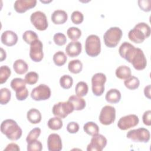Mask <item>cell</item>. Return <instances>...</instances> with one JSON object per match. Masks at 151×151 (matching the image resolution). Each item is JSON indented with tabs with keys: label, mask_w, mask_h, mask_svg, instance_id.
<instances>
[{
	"label": "cell",
	"mask_w": 151,
	"mask_h": 151,
	"mask_svg": "<svg viewBox=\"0 0 151 151\" xmlns=\"http://www.w3.org/2000/svg\"><path fill=\"white\" fill-rule=\"evenodd\" d=\"M119 53L121 57L131 63L137 70L145 69L147 65V60L143 51L136 48L128 42H123L119 47Z\"/></svg>",
	"instance_id": "obj_1"
},
{
	"label": "cell",
	"mask_w": 151,
	"mask_h": 151,
	"mask_svg": "<svg viewBox=\"0 0 151 151\" xmlns=\"http://www.w3.org/2000/svg\"><path fill=\"white\" fill-rule=\"evenodd\" d=\"M150 27L147 24L139 22L129 31L128 37L131 41L136 44H140L150 36Z\"/></svg>",
	"instance_id": "obj_2"
},
{
	"label": "cell",
	"mask_w": 151,
	"mask_h": 151,
	"mask_svg": "<svg viewBox=\"0 0 151 151\" xmlns=\"http://www.w3.org/2000/svg\"><path fill=\"white\" fill-rule=\"evenodd\" d=\"M1 131L2 134L11 140H17L21 138L22 130L17 123L12 119H6L1 124Z\"/></svg>",
	"instance_id": "obj_3"
},
{
	"label": "cell",
	"mask_w": 151,
	"mask_h": 151,
	"mask_svg": "<svg viewBox=\"0 0 151 151\" xmlns=\"http://www.w3.org/2000/svg\"><path fill=\"white\" fill-rule=\"evenodd\" d=\"M123 35L122 29L117 27H110L103 35L104 44L109 48L116 47L120 42Z\"/></svg>",
	"instance_id": "obj_4"
},
{
	"label": "cell",
	"mask_w": 151,
	"mask_h": 151,
	"mask_svg": "<svg viewBox=\"0 0 151 151\" xmlns=\"http://www.w3.org/2000/svg\"><path fill=\"white\" fill-rule=\"evenodd\" d=\"M86 54L91 57H97L101 52V42L100 38L96 35H88L85 41Z\"/></svg>",
	"instance_id": "obj_5"
},
{
	"label": "cell",
	"mask_w": 151,
	"mask_h": 151,
	"mask_svg": "<svg viewBox=\"0 0 151 151\" xmlns=\"http://www.w3.org/2000/svg\"><path fill=\"white\" fill-rule=\"evenodd\" d=\"M74 110L73 104L68 100L67 101H60L55 104L52 109V114L55 116L61 119L65 118L68 114Z\"/></svg>",
	"instance_id": "obj_6"
},
{
	"label": "cell",
	"mask_w": 151,
	"mask_h": 151,
	"mask_svg": "<svg viewBox=\"0 0 151 151\" xmlns=\"http://www.w3.org/2000/svg\"><path fill=\"white\" fill-rule=\"evenodd\" d=\"M106 80V75L102 73H97L93 76L91 78V87L94 95L100 96L103 94Z\"/></svg>",
	"instance_id": "obj_7"
},
{
	"label": "cell",
	"mask_w": 151,
	"mask_h": 151,
	"mask_svg": "<svg viewBox=\"0 0 151 151\" xmlns=\"http://www.w3.org/2000/svg\"><path fill=\"white\" fill-rule=\"evenodd\" d=\"M126 137L134 142L147 143L150 140V132L144 127L129 130L126 134Z\"/></svg>",
	"instance_id": "obj_8"
},
{
	"label": "cell",
	"mask_w": 151,
	"mask_h": 151,
	"mask_svg": "<svg viewBox=\"0 0 151 151\" xmlns=\"http://www.w3.org/2000/svg\"><path fill=\"white\" fill-rule=\"evenodd\" d=\"M99 121L103 125H110L112 124L116 119V109L111 106H104L99 115Z\"/></svg>",
	"instance_id": "obj_9"
},
{
	"label": "cell",
	"mask_w": 151,
	"mask_h": 151,
	"mask_svg": "<svg viewBox=\"0 0 151 151\" xmlns=\"http://www.w3.org/2000/svg\"><path fill=\"white\" fill-rule=\"evenodd\" d=\"M30 20L35 28L40 31L45 30L48 26L45 14L40 11L33 12L30 16Z\"/></svg>",
	"instance_id": "obj_10"
},
{
	"label": "cell",
	"mask_w": 151,
	"mask_h": 151,
	"mask_svg": "<svg viewBox=\"0 0 151 151\" xmlns=\"http://www.w3.org/2000/svg\"><path fill=\"white\" fill-rule=\"evenodd\" d=\"M30 95L34 100H46L51 96V90L47 85L41 84L32 89Z\"/></svg>",
	"instance_id": "obj_11"
},
{
	"label": "cell",
	"mask_w": 151,
	"mask_h": 151,
	"mask_svg": "<svg viewBox=\"0 0 151 151\" xmlns=\"http://www.w3.org/2000/svg\"><path fill=\"white\" fill-rule=\"evenodd\" d=\"M43 45L42 42L38 39L34 41L30 44L29 57L34 62H40L43 57Z\"/></svg>",
	"instance_id": "obj_12"
},
{
	"label": "cell",
	"mask_w": 151,
	"mask_h": 151,
	"mask_svg": "<svg viewBox=\"0 0 151 151\" xmlns=\"http://www.w3.org/2000/svg\"><path fill=\"white\" fill-rule=\"evenodd\" d=\"M139 119L136 114H129L122 117L118 121L117 127L122 130H126L138 124Z\"/></svg>",
	"instance_id": "obj_13"
},
{
	"label": "cell",
	"mask_w": 151,
	"mask_h": 151,
	"mask_svg": "<svg viewBox=\"0 0 151 151\" xmlns=\"http://www.w3.org/2000/svg\"><path fill=\"white\" fill-rule=\"evenodd\" d=\"M107 139L102 134H97L93 136L87 145V151H101L107 145Z\"/></svg>",
	"instance_id": "obj_14"
},
{
	"label": "cell",
	"mask_w": 151,
	"mask_h": 151,
	"mask_svg": "<svg viewBox=\"0 0 151 151\" xmlns=\"http://www.w3.org/2000/svg\"><path fill=\"white\" fill-rule=\"evenodd\" d=\"M36 0H17L14 4V8L18 13H24L27 10L36 6Z\"/></svg>",
	"instance_id": "obj_15"
},
{
	"label": "cell",
	"mask_w": 151,
	"mask_h": 151,
	"mask_svg": "<svg viewBox=\"0 0 151 151\" xmlns=\"http://www.w3.org/2000/svg\"><path fill=\"white\" fill-rule=\"evenodd\" d=\"M47 147L50 151H60L63 148L60 136L57 133L50 134L47 138Z\"/></svg>",
	"instance_id": "obj_16"
},
{
	"label": "cell",
	"mask_w": 151,
	"mask_h": 151,
	"mask_svg": "<svg viewBox=\"0 0 151 151\" xmlns=\"http://www.w3.org/2000/svg\"><path fill=\"white\" fill-rule=\"evenodd\" d=\"M1 40L3 44L11 47L15 45L18 41V35L17 34L11 30H6L2 32Z\"/></svg>",
	"instance_id": "obj_17"
},
{
	"label": "cell",
	"mask_w": 151,
	"mask_h": 151,
	"mask_svg": "<svg viewBox=\"0 0 151 151\" xmlns=\"http://www.w3.org/2000/svg\"><path fill=\"white\" fill-rule=\"evenodd\" d=\"M82 50V45L80 42L76 41L69 42L65 47V52L70 57H75L80 55Z\"/></svg>",
	"instance_id": "obj_18"
},
{
	"label": "cell",
	"mask_w": 151,
	"mask_h": 151,
	"mask_svg": "<svg viewBox=\"0 0 151 151\" xmlns=\"http://www.w3.org/2000/svg\"><path fill=\"white\" fill-rule=\"evenodd\" d=\"M68 18L67 13L61 9H57L54 11L51 16L52 22L55 24L60 25L65 23Z\"/></svg>",
	"instance_id": "obj_19"
},
{
	"label": "cell",
	"mask_w": 151,
	"mask_h": 151,
	"mask_svg": "<svg viewBox=\"0 0 151 151\" xmlns=\"http://www.w3.org/2000/svg\"><path fill=\"white\" fill-rule=\"evenodd\" d=\"M105 99L109 103H117L121 99V93L116 88H111L106 93Z\"/></svg>",
	"instance_id": "obj_20"
},
{
	"label": "cell",
	"mask_w": 151,
	"mask_h": 151,
	"mask_svg": "<svg viewBox=\"0 0 151 151\" xmlns=\"http://www.w3.org/2000/svg\"><path fill=\"white\" fill-rule=\"evenodd\" d=\"M68 101L71 102L75 110H82L86 107V101L81 97L77 95H72L69 97Z\"/></svg>",
	"instance_id": "obj_21"
},
{
	"label": "cell",
	"mask_w": 151,
	"mask_h": 151,
	"mask_svg": "<svg viewBox=\"0 0 151 151\" xmlns=\"http://www.w3.org/2000/svg\"><path fill=\"white\" fill-rule=\"evenodd\" d=\"M27 117L31 123L37 124L41 122L42 116L40 111L38 109L32 108L28 111Z\"/></svg>",
	"instance_id": "obj_22"
},
{
	"label": "cell",
	"mask_w": 151,
	"mask_h": 151,
	"mask_svg": "<svg viewBox=\"0 0 151 151\" xmlns=\"http://www.w3.org/2000/svg\"><path fill=\"white\" fill-rule=\"evenodd\" d=\"M115 74L118 78L125 80L132 76V71L130 67L126 65H120L116 68Z\"/></svg>",
	"instance_id": "obj_23"
},
{
	"label": "cell",
	"mask_w": 151,
	"mask_h": 151,
	"mask_svg": "<svg viewBox=\"0 0 151 151\" xmlns=\"http://www.w3.org/2000/svg\"><path fill=\"white\" fill-rule=\"evenodd\" d=\"M13 68L17 74H24L28 71V65L24 60L18 59L14 61L13 64Z\"/></svg>",
	"instance_id": "obj_24"
},
{
	"label": "cell",
	"mask_w": 151,
	"mask_h": 151,
	"mask_svg": "<svg viewBox=\"0 0 151 151\" xmlns=\"http://www.w3.org/2000/svg\"><path fill=\"white\" fill-rule=\"evenodd\" d=\"M84 131L90 136H94L99 134V127L98 125L93 122H88L84 124Z\"/></svg>",
	"instance_id": "obj_25"
},
{
	"label": "cell",
	"mask_w": 151,
	"mask_h": 151,
	"mask_svg": "<svg viewBox=\"0 0 151 151\" xmlns=\"http://www.w3.org/2000/svg\"><path fill=\"white\" fill-rule=\"evenodd\" d=\"M68 69L71 73L78 74L83 69V64L79 60H71L68 63Z\"/></svg>",
	"instance_id": "obj_26"
},
{
	"label": "cell",
	"mask_w": 151,
	"mask_h": 151,
	"mask_svg": "<svg viewBox=\"0 0 151 151\" xmlns=\"http://www.w3.org/2000/svg\"><path fill=\"white\" fill-rule=\"evenodd\" d=\"M47 124L49 129L52 130H58L61 129V127H63V123L60 117L55 116V117L50 118L48 121Z\"/></svg>",
	"instance_id": "obj_27"
},
{
	"label": "cell",
	"mask_w": 151,
	"mask_h": 151,
	"mask_svg": "<svg viewBox=\"0 0 151 151\" xmlns=\"http://www.w3.org/2000/svg\"><path fill=\"white\" fill-rule=\"evenodd\" d=\"M53 61L57 66H62L67 61V58L65 53L62 51H58L56 52L52 57Z\"/></svg>",
	"instance_id": "obj_28"
},
{
	"label": "cell",
	"mask_w": 151,
	"mask_h": 151,
	"mask_svg": "<svg viewBox=\"0 0 151 151\" xmlns=\"http://www.w3.org/2000/svg\"><path fill=\"white\" fill-rule=\"evenodd\" d=\"M88 91L87 84L84 81H79L76 86L75 92L77 96L83 97L87 95Z\"/></svg>",
	"instance_id": "obj_29"
},
{
	"label": "cell",
	"mask_w": 151,
	"mask_h": 151,
	"mask_svg": "<svg viewBox=\"0 0 151 151\" xmlns=\"http://www.w3.org/2000/svg\"><path fill=\"white\" fill-rule=\"evenodd\" d=\"M124 84L126 88L133 90L139 87L140 85V81L137 77L131 76L129 78L124 80Z\"/></svg>",
	"instance_id": "obj_30"
},
{
	"label": "cell",
	"mask_w": 151,
	"mask_h": 151,
	"mask_svg": "<svg viewBox=\"0 0 151 151\" xmlns=\"http://www.w3.org/2000/svg\"><path fill=\"white\" fill-rule=\"evenodd\" d=\"M67 34L70 40L73 41H76L80 38L81 35V31L77 27H72L67 29Z\"/></svg>",
	"instance_id": "obj_31"
},
{
	"label": "cell",
	"mask_w": 151,
	"mask_h": 151,
	"mask_svg": "<svg viewBox=\"0 0 151 151\" xmlns=\"http://www.w3.org/2000/svg\"><path fill=\"white\" fill-rule=\"evenodd\" d=\"M22 39L27 44H31L34 41L38 40V37L36 32L34 31L31 30H27L23 33Z\"/></svg>",
	"instance_id": "obj_32"
},
{
	"label": "cell",
	"mask_w": 151,
	"mask_h": 151,
	"mask_svg": "<svg viewBox=\"0 0 151 151\" xmlns=\"http://www.w3.org/2000/svg\"><path fill=\"white\" fill-rule=\"evenodd\" d=\"M11 88L15 91H18L26 87V82L25 80L21 78H15L12 80L10 83Z\"/></svg>",
	"instance_id": "obj_33"
},
{
	"label": "cell",
	"mask_w": 151,
	"mask_h": 151,
	"mask_svg": "<svg viewBox=\"0 0 151 151\" xmlns=\"http://www.w3.org/2000/svg\"><path fill=\"white\" fill-rule=\"evenodd\" d=\"M11 92L7 88H2L0 91V103L2 105L6 104L11 100Z\"/></svg>",
	"instance_id": "obj_34"
},
{
	"label": "cell",
	"mask_w": 151,
	"mask_h": 151,
	"mask_svg": "<svg viewBox=\"0 0 151 151\" xmlns=\"http://www.w3.org/2000/svg\"><path fill=\"white\" fill-rule=\"evenodd\" d=\"M73 84V79L69 75H63L60 78V84L64 89H69Z\"/></svg>",
	"instance_id": "obj_35"
},
{
	"label": "cell",
	"mask_w": 151,
	"mask_h": 151,
	"mask_svg": "<svg viewBox=\"0 0 151 151\" xmlns=\"http://www.w3.org/2000/svg\"><path fill=\"white\" fill-rule=\"evenodd\" d=\"M11 74L10 68L7 65H2L0 68V83L3 84L6 81Z\"/></svg>",
	"instance_id": "obj_36"
},
{
	"label": "cell",
	"mask_w": 151,
	"mask_h": 151,
	"mask_svg": "<svg viewBox=\"0 0 151 151\" xmlns=\"http://www.w3.org/2000/svg\"><path fill=\"white\" fill-rule=\"evenodd\" d=\"M41 129L39 127H35L32 129L27 136L26 141L27 143L32 141L37 140V139L38 138V137L41 134Z\"/></svg>",
	"instance_id": "obj_37"
},
{
	"label": "cell",
	"mask_w": 151,
	"mask_h": 151,
	"mask_svg": "<svg viewBox=\"0 0 151 151\" xmlns=\"http://www.w3.org/2000/svg\"><path fill=\"white\" fill-rule=\"evenodd\" d=\"M38 74L34 71H30L28 72L25 76V81L26 83L29 84V85H32L35 84L38 80Z\"/></svg>",
	"instance_id": "obj_38"
},
{
	"label": "cell",
	"mask_w": 151,
	"mask_h": 151,
	"mask_svg": "<svg viewBox=\"0 0 151 151\" xmlns=\"http://www.w3.org/2000/svg\"><path fill=\"white\" fill-rule=\"evenodd\" d=\"M53 40L55 44L58 46L64 45L67 42L65 35L61 32H57L54 35Z\"/></svg>",
	"instance_id": "obj_39"
},
{
	"label": "cell",
	"mask_w": 151,
	"mask_h": 151,
	"mask_svg": "<svg viewBox=\"0 0 151 151\" xmlns=\"http://www.w3.org/2000/svg\"><path fill=\"white\" fill-rule=\"evenodd\" d=\"M42 149V145L40 141L35 140L27 143L28 151H41Z\"/></svg>",
	"instance_id": "obj_40"
},
{
	"label": "cell",
	"mask_w": 151,
	"mask_h": 151,
	"mask_svg": "<svg viewBox=\"0 0 151 151\" xmlns=\"http://www.w3.org/2000/svg\"><path fill=\"white\" fill-rule=\"evenodd\" d=\"M71 21L75 24H80L84 20V16L82 12L78 11H74L71 15Z\"/></svg>",
	"instance_id": "obj_41"
},
{
	"label": "cell",
	"mask_w": 151,
	"mask_h": 151,
	"mask_svg": "<svg viewBox=\"0 0 151 151\" xmlns=\"http://www.w3.org/2000/svg\"><path fill=\"white\" fill-rule=\"evenodd\" d=\"M28 94H29V92L26 87L18 91H15L16 98L18 100H19V101H23L25 100L28 96Z\"/></svg>",
	"instance_id": "obj_42"
},
{
	"label": "cell",
	"mask_w": 151,
	"mask_h": 151,
	"mask_svg": "<svg viewBox=\"0 0 151 151\" xmlns=\"http://www.w3.org/2000/svg\"><path fill=\"white\" fill-rule=\"evenodd\" d=\"M139 8L145 12H149L151 9L150 0H139L137 1Z\"/></svg>",
	"instance_id": "obj_43"
},
{
	"label": "cell",
	"mask_w": 151,
	"mask_h": 151,
	"mask_svg": "<svg viewBox=\"0 0 151 151\" xmlns=\"http://www.w3.org/2000/svg\"><path fill=\"white\" fill-rule=\"evenodd\" d=\"M79 124L75 122H71L67 126V130L70 133H76L79 130Z\"/></svg>",
	"instance_id": "obj_44"
},
{
	"label": "cell",
	"mask_w": 151,
	"mask_h": 151,
	"mask_svg": "<svg viewBox=\"0 0 151 151\" xmlns=\"http://www.w3.org/2000/svg\"><path fill=\"white\" fill-rule=\"evenodd\" d=\"M151 111L150 110L146 111L142 116V120L143 123L146 126H150L151 124Z\"/></svg>",
	"instance_id": "obj_45"
},
{
	"label": "cell",
	"mask_w": 151,
	"mask_h": 151,
	"mask_svg": "<svg viewBox=\"0 0 151 151\" xmlns=\"http://www.w3.org/2000/svg\"><path fill=\"white\" fill-rule=\"evenodd\" d=\"M4 151L5 150H17V151H19L20 150V148L19 147V146L15 143H11L9 144H8L6 147L4 149Z\"/></svg>",
	"instance_id": "obj_46"
},
{
	"label": "cell",
	"mask_w": 151,
	"mask_h": 151,
	"mask_svg": "<svg viewBox=\"0 0 151 151\" xmlns=\"http://www.w3.org/2000/svg\"><path fill=\"white\" fill-rule=\"evenodd\" d=\"M150 84L147 85V86H146L144 88V94L145 96L149 99H150Z\"/></svg>",
	"instance_id": "obj_47"
},
{
	"label": "cell",
	"mask_w": 151,
	"mask_h": 151,
	"mask_svg": "<svg viewBox=\"0 0 151 151\" xmlns=\"http://www.w3.org/2000/svg\"><path fill=\"white\" fill-rule=\"evenodd\" d=\"M6 57V54L5 51L2 48H1V61H3L4 60H5Z\"/></svg>",
	"instance_id": "obj_48"
}]
</instances>
